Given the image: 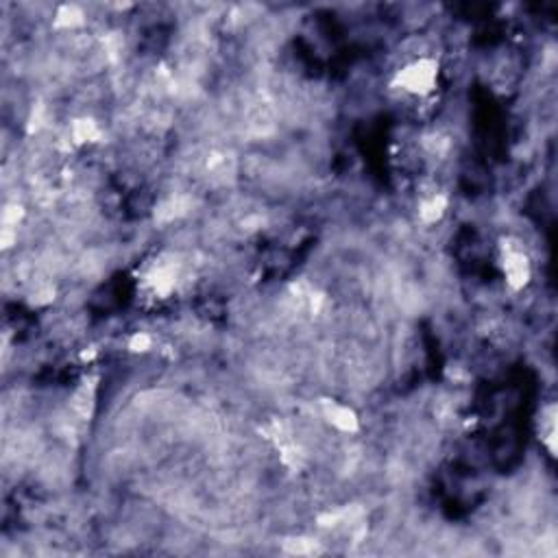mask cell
<instances>
[{
    "instance_id": "obj_1",
    "label": "cell",
    "mask_w": 558,
    "mask_h": 558,
    "mask_svg": "<svg viewBox=\"0 0 558 558\" xmlns=\"http://www.w3.org/2000/svg\"><path fill=\"white\" fill-rule=\"evenodd\" d=\"M436 73H439V66L436 61L432 59H418L414 64H410L408 68H403L397 81L401 83L403 88L414 92V94H425L434 88L436 83Z\"/></svg>"
},
{
    "instance_id": "obj_2",
    "label": "cell",
    "mask_w": 558,
    "mask_h": 558,
    "mask_svg": "<svg viewBox=\"0 0 558 558\" xmlns=\"http://www.w3.org/2000/svg\"><path fill=\"white\" fill-rule=\"evenodd\" d=\"M504 271H506V279L510 288L519 290L528 284L530 279V264L528 258L517 249H508L504 256Z\"/></svg>"
},
{
    "instance_id": "obj_3",
    "label": "cell",
    "mask_w": 558,
    "mask_h": 558,
    "mask_svg": "<svg viewBox=\"0 0 558 558\" xmlns=\"http://www.w3.org/2000/svg\"><path fill=\"white\" fill-rule=\"evenodd\" d=\"M323 410H325V416L329 418L331 425H336L340 432H349V434H354L358 432V416L352 408L347 406H338V403H331V401H323Z\"/></svg>"
},
{
    "instance_id": "obj_4",
    "label": "cell",
    "mask_w": 558,
    "mask_h": 558,
    "mask_svg": "<svg viewBox=\"0 0 558 558\" xmlns=\"http://www.w3.org/2000/svg\"><path fill=\"white\" fill-rule=\"evenodd\" d=\"M362 517L360 506H345L340 510H331L318 514V526L320 528H338V526H354Z\"/></svg>"
},
{
    "instance_id": "obj_5",
    "label": "cell",
    "mask_w": 558,
    "mask_h": 558,
    "mask_svg": "<svg viewBox=\"0 0 558 558\" xmlns=\"http://www.w3.org/2000/svg\"><path fill=\"white\" fill-rule=\"evenodd\" d=\"M190 209V199L188 197H171L166 199L164 203L157 205V212H155V218L160 222H171L179 216H184Z\"/></svg>"
},
{
    "instance_id": "obj_6",
    "label": "cell",
    "mask_w": 558,
    "mask_h": 558,
    "mask_svg": "<svg viewBox=\"0 0 558 558\" xmlns=\"http://www.w3.org/2000/svg\"><path fill=\"white\" fill-rule=\"evenodd\" d=\"M282 548L292 554V556H320L323 554V546L318 541L308 539V537H292L282 543Z\"/></svg>"
},
{
    "instance_id": "obj_7",
    "label": "cell",
    "mask_w": 558,
    "mask_h": 558,
    "mask_svg": "<svg viewBox=\"0 0 558 558\" xmlns=\"http://www.w3.org/2000/svg\"><path fill=\"white\" fill-rule=\"evenodd\" d=\"M73 137L77 144H86V142H99L103 133L92 118H79L73 122Z\"/></svg>"
},
{
    "instance_id": "obj_8",
    "label": "cell",
    "mask_w": 558,
    "mask_h": 558,
    "mask_svg": "<svg viewBox=\"0 0 558 558\" xmlns=\"http://www.w3.org/2000/svg\"><path fill=\"white\" fill-rule=\"evenodd\" d=\"M86 18H83V11L77 5H61L57 9V16H55V29H77L83 26Z\"/></svg>"
},
{
    "instance_id": "obj_9",
    "label": "cell",
    "mask_w": 558,
    "mask_h": 558,
    "mask_svg": "<svg viewBox=\"0 0 558 558\" xmlns=\"http://www.w3.org/2000/svg\"><path fill=\"white\" fill-rule=\"evenodd\" d=\"M445 207H448V199L443 194H434L432 199L421 203V209H418V216H421L423 222L432 225V222L441 220V216L445 214Z\"/></svg>"
},
{
    "instance_id": "obj_10",
    "label": "cell",
    "mask_w": 558,
    "mask_h": 558,
    "mask_svg": "<svg viewBox=\"0 0 558 558\" xmlns=\"http://www.w3.org/2000/svg\"><path fill=\"white\" fill-rule=\"evenodd\" d=\"M177 275H175V271L171 269V267H157L155 271L151 273V284H153V288H155V292L157 295H169V292L175 288V279Z\"/></svg>"
},
{
    "instance_id": "obj_11",
    "label": "cell",
    "mask_w": 558,
    "mask_h": 558,
    "mask_svg": "<svg viewBox=\"0 0 558 558\" xmlns=\"http://www.w3.org/2000/svg\"><path fill=\"white\" fill-rule=\"evenodd\" d=\"M73 408L81 418H90L92 408H94V386L92 384L88 386V382H86L77 390V395L73 399Z\"/></svg>"
},
{
    "instance_id": "obj_12",
    "label": "cell",
    "mask_w": 558,
    "mask_h": 558,
    "mask_svg": "<svg viewBox=\"0 0 558 558\" xmlns=\"http://www.w3.org/2000/svg\"><path fill=\"white\" fill-rule=\"evenodd\" d=\"M22 216H24V209L20 205H7L3 212V227H18Z\"/></svg>"
},
{
    "instance_id": "obj_13",
    "label": "cell",
    "mask_w": 558,
    "mask_h": 558,
    "mask_svg": "<svg viewBox=\"0 0 558 558\" xmlns=\"http://www.w3.org/2000/svg\"><path fill=\"white\" fill-rule=\"evenodd\" d=\"M151 336L148 334H144V331H140V334H133L131 336V340H129V349L131 352H135V354H142V352H148L151 349Z\"/></svg>"
},
{
    "instance_id": "obj_14",
    "label": "cell",
    "mask_w": 558,
    "mask_h": 558,
    "mask_svg": "<svg viewBox=\"0 0 558 558\" xmlns=\"http://www.w3.org/2000/svg\"><path fill=\"white\" fill-rule=\"evenodd\" d=\"M41 120H44V107H41V105H37V107L33 109L31 118H29V133L37 131V129L41 127V124H44V122H41Z\"/></svg>"
},
{
    "instance_id": "obj_15",
    "label": "cell",
    "mask_w": 558,
    "mask_h": 558,
    "mask_svg": "<svg viewBox=\"0 0 558 558\" xmlns=\"http://www.w3.org/2000/svg\"><path fill=\"white\" fill-rule=\"evenodd\" d=\"M52 288H41V290H37L35 295H33V299H31V303L33 305H46V303H50L52 301Z\"/></svg>"
},
{
    "instance_id": "obj_16",
    "label": "cell",
    "mask_w": 558,
    "mask_h": 558,
    "mask_svg": "<svg viewBox=\"0 0 558 558\" xmlns=\"http://www.w3.org/2000/svg\"><path fill=\"white\" fill-rule=\"evenodd\" d=\"M13 242H16V229L3 227V231H0V244H3V249H9Z\"/></svg>"
},
{
    "instance_id": "obj_17",
    "label": "cell",
    "mask_w": 558,
    "mask_h": 558,
    "mask_svg": "<svg viewBox=\"0 0 558 558\" xmlns=\"http://www.w3.org/2000/svg\"><path fill=\"white\" fill-rule=\"evenodd\" d=\"M308 301H310V310H312V314H318L320 308H323L325 297L320 295V292H310V295H308Z\"/></svg>"
}]
</instances>
